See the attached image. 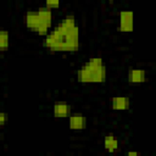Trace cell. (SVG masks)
Wrapping results in <instances>:
<instances>
[{
	"label": "cell",
	"mask_w": 156,
	"mask_h": 156,
	"mask_svg": "<svg viewBox=\"0 0 156 156\" xmlns=\"http://www.w3.org/2000/svg\"><path fill=\"white\" fill-rule=\"evenodd\" d=\"M24 24L29 30L45 37L52 24L51 9L40 7L35 11H27L24 15Z\"/></svg>",
	"instance_id": "2"
},
{
	"label": "cell",
	"mask_w": 156,
	"mask_h": 156,
	"mask_svg": "<svg viewBox=\"0 0 156 156\" xmlns=\"http://www.w3.org/2000/svg\"><path fill=\"white\" fill-rule=\"evenodd\" d=\"M68 127L72 130H83L87 127V118L82 113H72L68 116Z\"/></svg>",
	"instance_id": "5"
},
{
	"label": "cell",
	"mask_w": 156,
	"mask_h": 156,
	"mask_svg": "<svg viewBox=\"0 0 156 156\" xmlns=\"http://www.w3.org/2000/svg\"><path fill=\"white\" fill-rule=\"evenodd\" d=\"M127 155H128V156H130V155H136V156H138V155H140V152H138V151H128Z\"/></svg>",
	"instance_id": "13"
},
{
	"label": "cell",
	"mask_w": 156,
	"mask_h": 156,
	"mask_svg": "<svg viewBox=\"0 0 156 156\" xmlns=\"http://www.w3.org/2000/svg\"><path fill=\"white\" fill-rule=\"evenodd\" d=\"M118 28L123 33H130L134 28V13L130 10H123L119 12Z\"/></svg>",
	"instance_id": "4"
},
{
	"label": "cell",
	"mask_w": 156,
	"mask_h": 156,
	"mask_svg": "<svg viewBox=\"0 0 156 156\" xmlns=\"http://www.w3.org/2000/svg\"><path fill=\"white\" fill-rule=\"evenodd\" d=\"M128 82L132 84H139L144 83L146 80V72L141 68H130L128 71Z\"/></svg>",
	"instance_id": "7"
},
{
	"label": "cell",
	"mask_w": 156,
	"mask_h": 156,
	"mask_svg": "<svg viewBox=\"0 0 156 156\" xmlns=\"http://www.w3.org/2000/svg\"><path fill=\"white\" fill-rule=\"evenodd\" d=\"M45 1V7L48 9H56L60 6L61 0H44Z\"/></svg>",
	"instance_id": "11"
},
{
	"label": "cell",
	"mask_w": 156,
	"mask_h": 156,
	"mask_svg": "<svg viewBox=\"0 0 156 156\" xmlns=\"http://www.w3.org/2000/svg\"><path fill=\"white\" fill-rule=\"evenodd\" d=\"M43 46L51 52H74L80 46L79 27L73 15H67L43 40Z\"/></svg>",
	"instance_id": "1"
},
{
	"label": "cell",
	"mask_w": 156,
	"mask_h": 156,
	"mask_svg": "<svg viewBox=\"0 0 156 156\" xmlns=\"http://www.w3.org/2000/svg\"><path fill=\"white\" fill-rule=\"evenodd\" d=\"M118 140L112 135V134H107L105 138H104V147L106 151L108 152H113L118 149Z\"/></svg>",
	"instance_id": "9"
},
{
	"label": "cell",
	"mask_w": 156,
	"mask_h": 156,
	"mask_svg": "<svg viewBox=\"0 0 156 156\" xmlns=\"http://www.w3.org/2000/svg\"><path fill=\"white\" fill-rule=\"evenodd\" d=\"M130 106L129 98L127 96H115L111 100V107L115 111H126Z\"/></svg>",
	"instance_id": "8"
},
{
	"label": "cell",
	"mask_w": 156,
	"mask_h": 156,
	"mask_svg": "<svg viewBox=\"0 0 156 156\" xmlns=\"http://www.w3.org/2000/svg\"><path fill=\"white\" fill-rule=\"evenodd\" d=\"M7 122V113L6 112H0V128Z\"/></svg>",
	"instance_id": "12"
},
{
	"label": "cell",
	"mask_w": 156,
	"mask_h": 156,
	"mask_svg": "<svg viewBox=\"0 0 156 156\" xmlns=\"http://www.w3.org/2000/svg\"><path fill=\"white\" fill-rule=\"evenodd\" d=\"M108 1H110V2H112V1H113V0H108Z\"/></svg>",
	"instance_id": "14"
},
{
	"label": "cell",
	"mask_w": 156,
	"mask_h": 156,
	"mask_svg": "<svg viewBox=\"0 0 156 156\" xmlns=\"http://www.w3.org/2000/svg\"><path fill=\"white\" fill-rule=\"evenodd\" d=\"M52 115L56 118H66L71 115V106L63 101L55 102L52 106Z\"/></svg>",
	"instance_id": "6"
},
{
	"label": "cell",
	"mask_w": 156,
	"mask_h": 156,
	"mask_svg": "<svg viewBox=\"0 0 156 156\" xmlns=\"http://www.w3.org/2000/svg\"><path fill=\"white\" fill-rule=\"evenodd\" d=\"M10 46V34L7 30H0V50H7Z\"/></svg>",
	"instance_id": "10"
},
{
	"label": "cell",
	"mask_w": 156,
	"mask_h": 156,
	"mask_svg": "<svg viewBox=\"0 0 156 156\" xmlns=\"http://www.w3.org/2000/svg\"><path fill=\"white\" fill-rule=\"evenodd\" d=\"M79 83H104L106 80V66L101 57H91L77 71Z\"/></svg>",
	"instance_id": "3"
}]
</instances>
